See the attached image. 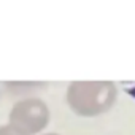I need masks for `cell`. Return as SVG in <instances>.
I'll list each match as a JSON object with an SVG mask.
<instances>
[{
  "instance_id": "obj_1",
  "label": "cell",
  "mask_w": 135,
  "mask_h": 135,
  "mask_svg": "<svg viewBox=\"0 0 135 135\" xmlns=\"http://www.w3.org/2000/svg\"><path fill=\"white\" fill-rule=\"evenodd\" d=\"M118 100L113 81H72L65 91L70 111L80 118H97L108 113Z\"/></svg>"
},
{
  "instance_id": "obj_2",
  "label": "cell",
  "mask_w": 135,
  "mask_h": 135,
  "mask_svg": "<svg viewBox=\"0 0 135 135\" xmlns=\"http://www.w3.org/2000/svg\"><path fill=\"white\" fill-rule=\"evenodd\" d=\"M49 119L48 103L37 95H27L13 103L7 124L19 135H40L46 130Z\"/></svg>"
},
{
  "instance_id": "obj_3",
  "label": "cell",
  "mask_w": 135,
  "mask_h": 135,
  "mask_svg": "<svg viewBox=\"0 0 135 135\" xmlns=\"http://www.w3.org/2000/svg\"><path fill=\"white\" fill-rule=\"evenodd\" d=\"M7 84V89H10L11 92H15V94H21V97H26V92L24 91H27V92H30V91H37V89H40V88H43L45 86V83H33V81H29V83H21V81H10V83H5Z\"/></svg>"
},
{
  "instance_id": "obj_4",
  "label": "cell",
  "mask_w": 135,
  "mask_h": 135,
  "mask_svg": "<svg viewBox=\"0 0 135 135\" xmlns=\"http://www.w3.org/2000/svg\"><path fill=\"white\" fill-rule=\"evenodd\" d=\"M0 135H19V133H16L8 124H5V126H0Z\"/></svg>"
},
{
  "instance_id": "obj_5",
  "label": "cell",
  "mask_w": 135,
  "mask_h": 135,
  "mask_svg": "<svg viewBox=\"0 0 135 135\" xmlns=\"http://www.w3.org/2000/svg\"><path fill=\"white\" fill-rule=\"evenodd\" d=\"M127 92H129V94H130V95H132V97H133V99H135V86H133V88H132V89H129V91H127Z\"/></svg>"
},
{
  "instance_id": "obj_6",
  "label": "cell",
  "mask_w": 135,
  "mask_h": 135,
  "mask_svg": "<svg viewBox=\"0 0 135 135\" xmlns=\"http://www.w3.org/2000/svg\"><path fill=\"white\" fill-rule=\"evenodd\" d=\"M40 135H60V133H56V132H43Z\"/></svg>"
}]
</instances>
